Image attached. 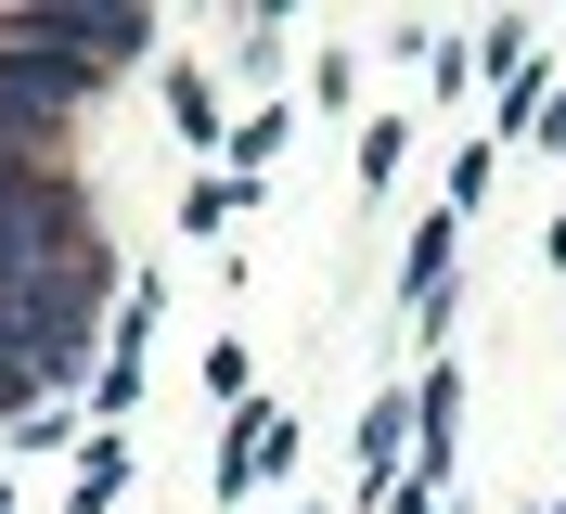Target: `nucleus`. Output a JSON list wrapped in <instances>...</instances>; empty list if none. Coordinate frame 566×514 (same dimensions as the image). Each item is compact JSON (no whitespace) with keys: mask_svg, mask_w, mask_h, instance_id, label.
Returning <instances> with one entry per match:
<instances>
[{"mask_svg":"<svg viewBox=\"0 0 566 514\" xmlns=\"http://www.w3.org/2000/svg\"><path fill=\"white\" fill-rule=\"evenodd\" d=\"M77 91H91V65H65L39 39V13H0V155H52Z\"/></svg>","mask_w":566,"mask_h":514,"instance_id":"1","label":"nucleus"},{"mask_svg":"<svg viewBox=\"0 0 566 514\" xmlns=\"http://www.w3.org/2000/svg\"><path fill=\"white\" fill-rule=\"evenodd\" d=\"M39 39H52V52H65V65H129L142 39H155V13H129V0H39Z\"/></svg>","mask_w":566,"mask_h":514,"instance_id":"2","label":"nucleus"},{"mask_svg":"<svg viewBox=\"0 0 566 514\" xmlns=\"http://www.w3.org/2000/svg\"><path fill=\"white\" fill-rule=\"evenodd\" d=\"M283 463H296V424H283L271 399H258V411H232V438H219V502H258Z\"/></svg>","mask_w":566,"mask_h":514,"instance_id":"3","label":"nucleus"},{"mask_svg":"<svg viewBox=\"0 0 566 514\" xmlns=\"http://www.w3.org/2000/svg\"><path fill=\"white\" fill-rule=\"evenodd\" d=\"M399 424H412L399 399H374V411H360V489H387V450H399Z\"/></svg>","mask_w":566,"mask_h":514,"instance_id":"4","label":"nucleus"},{"mask_svg":"<svg viewBox=\"0 0 566 514\" xmlns=\"http://www.w3.org/2000/svg\"><path fill=\"white\" fill-rule=\"evenodd\" d=\"M52 180H65V168H52V155H0V219H27V206L52 193Z\"/></svg>","mask_w":566,"mask_h":514,"instance_id":"5","label":"nucleus"},{"mask_svg":"<svg viewBox=\"0 0 566 514\" xmlns=\"http://www.w3.org/2000/svg\"><path fill=\"white\" fill-rule=\"evenodd\" d=\"M116 489H129V450L91 438V450H77V502H116Z\"/></svg>","mask_w":566,"mask_h":514,"instance_id":"6","label":"nucleus"},{"mask_svg":"<svg viewBox=\"0 0 566 514\" xmlns=\"http://www.w3.org/2000/svg\"><path fill=\"white\" fill-rule=\"evenodd\" d=\"M168 116H180V129H193V141H219V103H207V77H193V65L168 77Z\"/></svg>","mask_w":566,"mask_h":514,"instance_id":"7","label":"nucleus"},{"mask_svg":"<svg viewBox=\"0 0 566 514\" xmlns=\"http://www.w3.org/2000/svg\"><path fill=\"white\" fill-rule=\"evenodd\" d=\"M541 141H554V155H566V91H554V103H541Z\"/></svg>","mask_w":566,"mask_h":514,"instance_id":"8","label":"nucleus"}]
</instances>
